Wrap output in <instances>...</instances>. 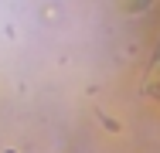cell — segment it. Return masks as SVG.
<instances>
[{"mask_svg":"<svg viewBox=\"0 0 160 153\" xmlns=\"http://www.w3.org/2000/svg\"><path fill=\"white\" fill-rule=\"evenodd\" d=\"M150 3H153V0H129V3H126V10H129V14H143Z\"/></svg>","mask_w":160,"mask_h":153,"instance_id":"1","label":"cell"}]
</instances>
